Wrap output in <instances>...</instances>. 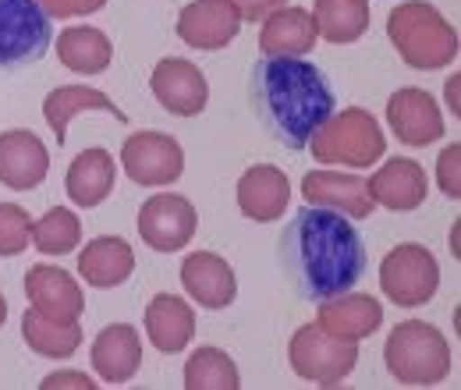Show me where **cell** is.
<instances>
[{"label":"cell","mask_w":461,"mask_h":390,"mask_svg":"<svg viewBox=\"0 0 461 390\" xmlns=\"http://www.w3.org/2000/svg\"><path fill=\"white\" fill-rule=\"evenodd\" d=\"M281 267L305 302H334L366 277L358 227L334 210H298L281 238Z\"/></svg>","instance_id":"6da1fadb"},{"label":"cell","mask_w":461,"mask_h":390,"mask_svg":"<svg viewBox=\"0 0 461 390\" xmlns=\"http://www.w3.org/2000/svg\"><path fill=\"white\" fill-rule=\"evenodd\" d=\"M249 86L259 124L288 150H305L338 107L327 75L305 57L274 54L256 60Z\"/></svg>","instance_id":"7a4b0ae2"},{"label":"cell","mask_w":461,"mask_h":390,"mask_svg":"<svg viewBox=\"0 0 461 390\" xmlns=\"http://www.w3.org/2000/svg\"><path fill=\"white\" fill-rule=\"evenodd\" d=\"M54 43V25L40 0H0V71L43 60Z\"/></svg>","instance_id":"3957f363"},{"label":"cell","mask_w":461,"mask_h":390,"mask_svg":"<svg viewBox=\"0 0 461 390\" xmlns=\"http://www.w3.org/2000/svg\"><path fill=\"white\" fill-rule=\"evenodd\" d=\"M384 291L402 305H419L433 298L437 291L433 256L422 245H398L384 263Z\"/></svg>","instance_id":"277c9868"},{"label":"cell","mask_w":461,"mask_h":390,"mask_svg":"<svg viewBox=\"0 0 461 390\" xmlns=\"http://www.w3.org/2000/svg\"><path fill=\"white\" fill-rule=\"evenodd\" d=\"M124 168L131 174V181L139 185H167L181 177V150L171 135H160V132H139L124 142V153H121Z\"/></svg>","instance_id":"5b68a950"},{"label":"cell","mask_w":461,"mask_h":390,"mask_svg":"<svg viewBox=\"0 0 461 390\" xmlns=\"http://www.w3.org/2000/svg\"><path fill=\"white\" fill-rule=\"evenodd\" d=\"M195 227H199V217H195V210H192L181 195H157V199H149L146 210H142V217H139L142 238H146L157 252H174V249H181V245L192 238Z\"/></svg>","instance_id":"8992f818"},{"label":"cell","mask_w":461,"mask_h":390,"mask_svg":"<svg viewBox=\"0 0 461 390\" xmlns=\"http://www.w3.org/2000/svg\"><path fill=\"white\" fill-rule=\"evenodd\" d=\"M153 93L167 111L181 117H192L206 107V78L199 68L185 60H164L153 71Z\"/></svg>","instance_id":"52a82bcc"},{"label":"cell","mask_w":461,"mask_h":390,"mask_svg":"<svg viewBox=\"0 0 461 390\" xmlns=\"http://www.w3.org/2000/svg\"><path fill=\"white\" fill-rule=\"evenodd\" d=\"M47 177V153L32 132L0 135V181L11 188H36Z\"/></svg>","instance_id":"ba28073f"},{"label":"cell","mask_w":461,"mask_h":390,"mask_svg":"<svg viewBox=\"0 0 461 390\" xmlns=\"http://www.w3.org/2000/svg\"><path fill=\"white\" fill-rule=\"evenodd\" d=\"M139 358H142V348H139V334L128 327V323H117L100 331L96 344H93V366L100 369V376L107 384H124L135 376L139 369Z\"/></svg>","instance_id":"9c48e42d"},{"label":"cell","mask_w":461,"mask_h":390,"mask_svg":"<svg viewBox=\"0 0 461 390\" xmlns=\"http://www.w3.org/2000/svg\"><path fill=\"white\" fill-rule=\"evenodd\" d=\"M181 40L195 43V47H221L234 40L238 32V14L230 11L224 0H199L192 7L181 11Z\"/></svg>","instance_id":"30bf717a"},{"label":"cell","mask_w":461,"mask_h":390,"mask_svg":"<svg viewBox=\"0 0 461 390\" xmlns=\"http://www.w3.org/2000/svg\"><path fill=\"white\" fill-rule=\"evenodd\" d=\"M288 177L277 168H252L238 185V203L245 217L270 221L288 206Z\"/></svg>","instance_id":"8fae6325"},{"label":"cell","mask_w":461,"mask_h":390,"mask_svg":"<svg viewBox=\"0 0 461 390\" xmlns=\"http://www.w3.org/2000/svg\"><path fill=\"white\" fill-rule=\"evenodd\" d=\"M146 327H149L153 344L171 355V351H181L188 344V337L195 331V316H192V309L181 298L157 295L149 302V309H146Z\"/></svg>","instance_id":"7c38bea8"},{"label":"cell","mask_w":461,"mask_h":390,"mask_svg":"<svg viewBox=\"0 0 461 390\" xmlns=\"http://www.w3.org/2000/svg\"><path fill=\"white\" fill-rule=\"evenodd\" d=\"M114 188V160L104 150H89L82 157H75V164L68 170V195L78 206H100L107 199V192Z\"/></svg>","instance_id":"4fadbf2b"},{"label":"cell","mask_w":461,"mask_h":390,"mask_svg":"<svg viewBox=\"0 0 461 390\" xmlns=\"http://www.w3.org/2000/svg\"><path fill=\"white\" fill-rule=\"evenodd\" d=\"M181 280L188 295H195L203 305H228L234 298V274L228 263L213 259V252H195L185 259Z\"/></svg>","instance_id":"5bb4252c"},{"label":"cell","mask_w":461,"mask_h":390,"mask_svg":"<svg viewBox=\"0 0 461 390\" xmlns=\"http://www.w3.org/2000/svg\"><path fill=\"white\" fill-rule=\"evenodd\" d=\"M78 263H82V274L93 280L96 287H117L121 280L131 274V267H135L131 249L121 238H96V241H89L86 252L78 256Z\"/></svg>","instance_id":"9a60e30c"},{"label":"cell","mask_w":461,"mask_h":390,"mask_svg":"<svg viewBox=\"0 0 461 390\" xmlns=\"http://www.w3.org/2000/svg\"><path fill=\"white\" fill-rule=\"evenodd\" d=\"M82 107H96V111L114 113L117 121H128V113H121V107H117L111 96H104V93H96L89 86H64L58 93H50L47 104H43V113H47V121L54 128L58 146H64V139H68V117L78 113Z\"/></svg>","instance_id":"2e32d148"},{"label":"cell","mask_w":461,"mask_h":390,"mask_svg":"<svg viewBox=\"0 0 461 390\" xmlns=\"http://www.w3.org/2000/svg\"><path fill=\"white\" fill-rule=\"evenodd\" d=\"M58 50H60V60H64L68 68L86 71V75L104 71V68L111 64V57H114L111 43H107L96 29H71V32H64Z\"/></svg>","instance_id":"e0dca14e"},{"label":"cell","mask_w":461,"mask_h":390,"mask_svg":"<svg viewBox=\"0 0 461 390\" xmlns=\"http://www.w3.org/2000/svg\"><path fill=\"white\" fill-rule=\"evenodd\" d=\"M376 181H391V185H394L391 192H380L384 203L394 206V210H411V206H419V203L426 199V177H422V168L411 164V160H391Z\"/></svg>","instance_id":"ac0fdd59"},{"label":"cell","mask_w":461,"mask_h":390,"mask_svg":"<svg viewBox=\"0 0 461 390\" xmlns=\"http://www.w3.org/2000/svg\"><path fill=\"white\" fill-rule=\"evenodd\" d=\"M320 14H323V36L334 43L355 40L369 22L362 0H320Z\"/></svg>","instance_id":"d6986e66"},{"label":"cell","mask_w":461,"mask_h":390,"mask_svg":"<svg viewBox=\"0 0 461 390\" xmlns=\"http://www.w3.org/2000/svg\"><path fill=\"white\" fill-rule=\"evenodd\" d=\"M185 384L188 387H238V369L228 355L221 351H195L185 366Z\"/></svg>","instance_id":"ffe728a7"},{"label":"cell","mask_w":461,"mask_h":390,"mask_svg":"<svg viewBox=\"0 0 461 390\" xmlns=\"http://www.w3.org/2000/svg\"><path fill=\"white\" fill-rule=\"evenodd\" d=\"M78 241V221L68 210H54L36 223V245L43 252H68Z\"/></svg>","instance_id":"44dd1931"},{"label":"cell","mask_w":461,"mask_h":390,"mask_svg":"<svg viewBox=\"0 0 461 390\" xmlns=\"http://www.w3.org/2000/svg\"><path fill=\"white\" fill-rule=\"evenodd\" d=\"M14 217H18V210H14V206H0V252H4V256H14V249H11V241H7V231L25 234V227H29V217H22L14 227H7Z\"/></svg>","instance_id":"7402d4cb"},{"label":"cell","mask_w":461,"mask_h":390,"mask_svg":"<svg viewBox=\"0 0 461 390\" xmlns=\"http://www.w3.org/2000/svg\"><path fill=\"white\" fill-rule=\"evenodd\" d=\"M47 7L54 14H78V11H96L104 7V0H47Z\"/></svg>","instance_id":"603a6c76"},{"label":"cell","mask_w":461,"mask_h":390,"mask_svg":"<svg viewBox=\"0 0 461 390\" xmlns=\"http://www.w3.org/2000/svg\"><path fill=\"white\" fill-rule=\"evenodd\" d=\"M455 160H458V146H451V150L440 157V168H444V174H440V185H444V192H447V195H458V185H455V177H451Z\"/></svg>","instance_id":"cb8c5ba5"},{"label":"cell","mask_w":461,"mask_h":390,"mask_svg":"<svg viewBox=\"0 0 461 390\" xmlns=\"http://www.w3.org/2000/svg\"><path fill=\"white\" fill-rule=\"evenodd\" d=\"M60 384H78V387H93V380H89V376H50V380H43V387H60Z\"/></svg>","instance_id":"d4e9b609"},{"label":"cell","mask_w":461,"mask_h":390,"mask_svg":"<svg viewBox=\"0 0 461 390\" xmlns=\"http://www.w3.org/2000/svg\"><path fill=\"white\" fill-rule=\"evenodd\" d=\"M270 4H281V0H249V4L241 7V11H245L249 18H259V14H263V11L270 7Z\"/></svg>","instance_id":"484cf974"}]
</instances>
